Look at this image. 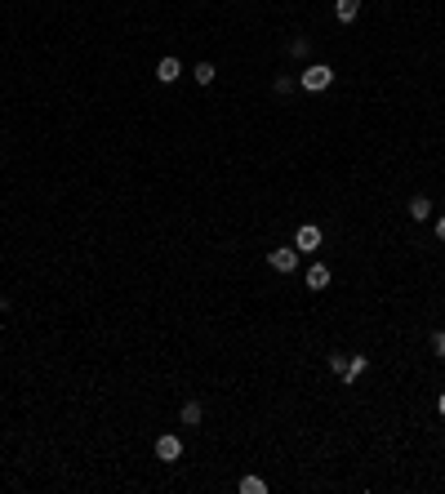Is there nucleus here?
Returning <instances> with one entry per match:
<instances>
[{
	"mask_svg": "<svg viewBox=\"0 0 445 494\" xmlns=\"http://www.w3.org/2000/svg\"><path fill=\"white\" fill-rule=\"evenodd\" d=\"M299 85H303V89H312V94H321V89H329V85H334V72H329L325 63H312V67H303Z\"/></svg>",
	"mask_w": 445,
	"mask_h": 494,
	"instance_id": "f257e3e1",
	"label": "nucleus"
},
{
	"mask_svg": "<svg viewBox=\"0 0 445 494\" xmlns=\"http://www.w3.org/2000/svg\"><path fill=\"white\" fill-rule=\"evenodd\" d=\"M268 263H272L276 272H294V268H299V250H294V245H281V250L268 254Z\"/></svg>",
	"mask_w": 445,
	"mask_h": 494,
	"instance_id": "f03ea898",
	"label": "nucleus"
},
{
	"mask_svg": "<svg viewBox=\"0 0 445 494\" xmlns=\"http://www.w3.org/2000/svg\"><path fill=\"white\" fill-rule=\"evenodd\" d=\"M178 454H183V441H178V436H156V459L160 463H174Z\"/></svg>",
	"mask_w": 445,
	"mask_h": 494,
	"instance_id": "7ed1b4c3",
	"label": "nucleus"
},
{
	"mask_svg": "<svg viewBox=\"0 0 445 494\" xmlns=\"http://www.w3.org/2000/svg\"><path fill=\"white\" fill-rule=\"evenodd\" d=\"M294 245H299V254H303V250H316V245H321V227H316V223H303L299 236H294Z\"/></svg>",
	"mask_w": 445,
	"mask_h": 494,
	"instance_id": "20e7f679",
	"label": "nucleus"
},
{
	"mask_svg": "<svg viewBox=\"0 0 445 494\" xmlns=\"http://www.w3.org/2000/svg\"><path fill=\"white\" fill-rule=\"evenodd\" d=\"M178 76H183V63H178V58H160L156 63V80L160 85H174Z\"/></svg>",
	"mask_w": 445,
	"mask_h": 494,
	"instance_id": "39448f33",
	"label": "nucleus"
},
{
	"mask_svg": "<svg viewBox=\"0 0 445 494\" xmlns=\"http://www.w3.org/2000/svg\"><path fill=\"white\" fill-rule=\"evenodd\" d=\"M325 285H329V268L325 263H312L307 268V290H325Z\"/></svg>",
	"mask_w": 445,
	"mask_h": 494,
	"instance_id": "423d86ee",
	"label": "nucleus"
},
{
	"mask_svg": "<svg viewBox=\"0 0 445 494\" xmlns=\"http://www.w3.org/2000/svg\"><path fill=\"white\" fill-rule=\"evenodd\" d=\"M365 369H370V361H365V356H352V361L343 365V383H356V378H361Z\"/></svg>",
	"mask_w": 445,
	"mask_h": 494,
	"instance_id": "0eeeda50",
	"label": "nucleus"
},
{
	"mask_svg": "<svg viewBox=\"0 0 445 494\" xmlns=\"http://www.w3.org/2000/svg\"><path fill=\"white\" fill-rule=\"evenodd\" d=\"M410 218H414V223H428V218H432V201H428V196H414V201H410Z\"/></svg>",
	"mask_w": 445,
	"mask_h": 494,
	"instance_id": "6e6552de",
	"label": "nucleus"
},
{
	"mask_svg": "<svg viewBox=\"0 0 445 494\" xmlns=\"http://www.w3.org/2000/svg\"><path fill=\"white\" fill-rule=\"evenodd\" d=\"M334 14H338V23H352L361 14V0H334Z\"/></svg>",
	"mask_w": 445,
	"mask_h": 494,
	"instance_id": "1a4fd4ad",
	"label": "nucleus"
},
{
	"mask_svg": "<svg viewBox=\"0 0 445 494\" xmlns=\"http://www.w3.org/2000/svg\"><path fill=\"white\" fill-rule=\"evenodd\" d=\"M201 419H205L201 401H187V405H183V423H187V427H201Z\"/></svg>",
	"mask_w": 445,
	"mask_h": 494,
	"instance_id": "9d476101",
	"label": "nucleus"
},
{
	"mask_svg": "<svg viewBox=\"0 0 445 494\" xmlns=\"http://www.w3.org/2000/svg\"><path fill=\"white\" fill-rule=\"evenodd\" d=\"M192 76H196L201 85H214V76H219V67H214V63H196V67H192Z\"/></svg>",
	"mask_w": 445,
	"mask_h": 494,
	"instance_id": "9b49d317",
	"label": "nucleus"
},
{
	"mask_svg": "<svg viewBox=\"0 0 445 494\" xmlns=\"http://www.w3.org/2000/svg\"><path fill=\"white\" fill-rule=\"evenodd\" d=\"M241 494H268V481H263V477H245L241 481Z\"/></svg>",
	"mask_w": 445,
	"mask_h": 494,
	"instance_id": "f8f14e48",
	"label": "nucleus"
},
{
	"mask_svg": "<svg viewBox=\"0 0 445 494\" xmlns=\"http://www.w3.org/2000/svg\"><path fill=\"white\" fill-rule=\"evenodd\" d=\"M432 352H437V361H445V330L432 334Z\"/></svg>",
	"mask_w": 445,
	"mask_h": 494,
	"instance_id": "ddd939ff",
	"label": "nucleus"
},
{
	"mask_svg": "<svg viewBox=\"0 0 445 494\" xmlns=\"http://www.w3.org/2000/svg\"><path fill=\"white\" fill-rule=\"evenodd\" d=\"M437 236H441V241H445V214L437 218Z\"/></svg>",
	"mask_w": 445,
	"mask_h": 494,
	"instance_id": "4468645a",
	"label": "nucleus"
},
{
	"mask_svg": "<svg viewBox=\"0 0 445 494\" xmlns=\"http://www.w3.org/2000/svg\"><path fill=\"white\" fill-rule=\"evenodd\" d=\"M437 410H441V414H445V392H441V401H437Z\"/></svg>",
	"mask_w": 445,
	"mask_h": 494,
	"instance_id": "2eb2a0df",
	"label": "nucleus"
}]
</instances>
